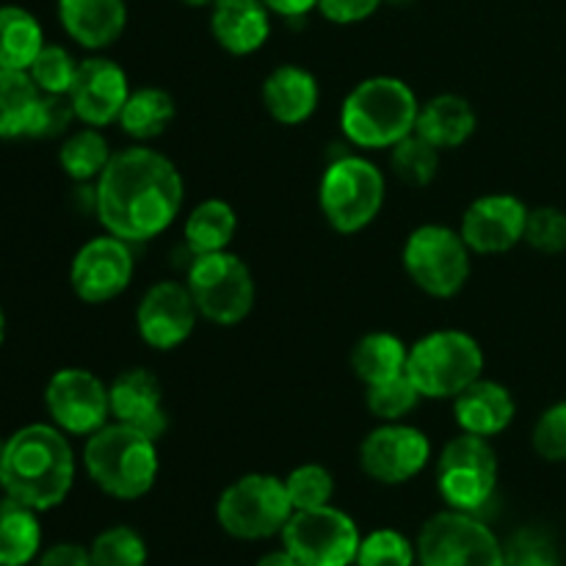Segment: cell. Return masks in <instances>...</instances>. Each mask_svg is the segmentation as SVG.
Here are the masks:
<instances>
[{
  "label": "cell",
  "instance_id": "cell-1",
  "mask_svg": "<svg viewBox=\"0 0 566 566\" xmlns=\"http://www.w3.org/2000/svg\"><path fill=\"white\" fill-rule=\"evenodd\" d=\"M186 182L175 160L149 147L116 149L94 182V213L105 232L127 243L164 235L175 224Z\"/></svg>",
  "mask_w": 566,
  "mask_h": 566
},
{
  "label": "cell",
  "instance_id": "cell-2",
  "mask_svg": "<svg viewBox=\"0 0 566 566\" xmlns=\"http://www.w3.org/2000/svg\"><path fill=\"white\" fill-rule=\"evenodd\" d=\"M75 484V453L70 434L53 423H31L6 437L0 453V490L14 501L50 512Z\"/></svg>",
  "mask_w": 566,
  "mask_h": 566
},
{
  "label": "cell",
  "instance_id": "cell-3",
  "mask_svg": "<svg viewBox=\"0 0 566 566\" xmlns=\"http://www.w3.org/2000/svg\"><path fill=\"white\" fill-rule=\"evenodd\" d=\"M420 103L401 77L376 75L357 83L340 105V127L348 144L363 149H392L415 133Z\"/></svg>",
  "mask_w": 566,
  "mask_h": 566
},
{
  "label": "cell",
  "instance_id": "cell-4",
  "mask_svg": "<svg viewBox=\"0 0 566 566\" xmlns=\"http://www.w3.org/2000/svg\"><path fill=\"white\" fill-rule=\"evenodd\" d=\"M83 464L94 486L116 501H138L147 495L160 468L153 437L116 420L86 437Z\"/></svg>",
  "mask_w": 566,
  "mask_h": 566
},
{
  "label": "cell",
  "instance_id": "cell-5",
  "mask_svg": "<svg viewBox=\"0 0 566 566\" xmlns=\"http://www.w3.org/2000/svg\"><path fill=\"white\" fill-rule=\"evenodd\" d=\"M387 182L374 160L346 153L326 166L318 186V205L326 224L343 235L374 224L385 205Z\"/></svg>",
  "mask_w": 566,
  "mask_h": 566
},
{
  "label": "cell",
  "instance_id": "cell-6",
  "mask_svg": "<svg viewBox=\"0 0 566 566\" xmlns=\"http://www.w3.org/2000/svg\"><path fill=\"white\" fill-rule=\"evenodd\" d=\"M484 374L479 340L462 329H437L409 346L407 376L423 398H457Z\"/></svg>",
  "mask_w": 566,
  "mask_h": 566
},
{
  "label": "cell",
  "instance_id": "cell-7",
  "mask_svg": "<svg viewBox=\"0 0 566 566\" xmlns=\"http://www.w3.org/2000/svg\"><path fill=\"white\" fill-rule=\"evenodd\" d=\"M216 517L232 539L260 542L282 534L293 517V503L285 481L269 473H249L221 492Z\"/></svg>",
  "mask_w": 566,
  "mask_h": 566
},
{
  "label": "cell",
  "instance_id": "cell-8",
  "mask_svg": "<svg viewBox=\"0 0 566 566\" xmlns=\"http://www.w3.org/2000/svg\"><path fill=\"white\" fill-rule=\"evenodd\" d=\"M186 285L199 315L216 326H235L254 307V276L232 252L199 254L186 271Z\"/></svg>",
  "mask_w": 566,
  "mask_h": 566
},
{
  "label": "cell",
  "instance_id": "cell-9",
  "mask_svg": "<svg viewBox=\"0 0 566 566\" xmlns=\"http://www.w3.org/2000/svg\"><path fill=\"white\" fill-rule=\"evenodd\" d=\"M403 271L429 296L451 298L468 285L470 247L451 227L423 224L403 243Z\"/></svg>",
  "mask_w": 566,
  "mask_h": 566
},
{
  "label": "cell",
  "instance_id": "cell-10",
  "mask_svg": "<svg viewBox=\"0 0 566 566\" xmlns=\"http://www.w3.org/2000/svg\"><path fill=\"white\" fill-rule=\"evenodd\" d=\"M506 551L490 525L468 512L434 514L418 536L420 566H503Z\"/></svg>",
  "mask_w": 566,
  "mask_h": 566
},
{
  "label": "cell",
  "instance_id": "cell-11",
  "mask_svg": "<svg viewBox=\"0 0 566 566\" xmlns=\"http://www.w3.org/2000/svg\"><path fill=\"white\" fill-rule=\"evenodd\" d=\"M437 486L442 501L457 512L475 514L484 509L497 486V453L490 440L462 431L446 442L437 464Z\"/></svg>",
  "mask_w": 566,
  "mask_h": 566
},
{
  "label": "cell",
  "instance_id": "cell-12",
  "mask_svg": "<svg viewBox=\"0 0 566 566\" xmlns=\"http://www.w3.org/2000/svg\"><path fill=\"white\" fill-rule=\"evenodd\" d=\"M280 536L302 566H352L363 542L357 523L335 506L293 512Z\"/></svg>",
  "mask_w": 566,
  "mask_h": 566
},
{
  "label": "cell",
  "instance_id": "cell-13",
  "mask_svg": "<svg viewBox=\"0 0 566 566\" xmlns=\"http://www.w3.org/2000/svg\"><path fill=\"white\" fill-rule=\"evenodd\" d=\"M50 423L70 437H92L111 418L108 387L86 368H61L44 387Z\"/></svg>",
  "mask_w": 566,
  "mask_h": 566
},
{
  "label": "cell",
  "instance_id": "cell-14",
  "mask_svg": "<svg viewBox=\"0 0 566 566\" xmlns=\"http://www.w3.org/2000/svg\"><path fill=\"white\" fill-rule=\"evenodd\" d=\"M133 271L130 243L105 232L77 249L70 265V285L81 302L105 304L127 291Z\"/></svg>",
  "mask_w": 566,
  "mask_h": 566
},
{
  "label": "cell",
  "instance_id": "cell-15",
  "mask_svg": "<svg viewBox=\"0 0 566 566\" xmlns=\"http://www.w3.org/2000/svg\"><path fill=\"white\" fill-rule=\"evenodd\" d=\"M429 437L401 420L381 423L359 446V464H363L365 475L387 486L412 481L429 464Z\"/></svg>",
  "mask_w": 566,
  "mask_h": 566
},
{
  "label": "cell",
  "instance_id": "cell-16",
  "mask_svg": "<svg viewBox=\"0 0 566 566\" xmlns=\"http://www.w3.org/2000/svg\"><path fill=\"white\" fill-rule=\"evenodd\" d=\"M199 310L186 282L160 280L149 287L136 307V326L142 340L158 352L182 346L197 329Z\"/></svg>",
  "mask_w": 566,
  "mask_h": 566
},
{
  "label": "cell",
  "instance_id": "cell-17",
  "mask_svg": "<svg viewBox=\"0 0 566 566\" xmlns=\"http://www.w3.org/2000/svg\"><path fill=\"white\" fill-rule=\"evenodd\" d=\"M130 92L127 72L116 61L105 59V55H92L77 64V75L66 97L75 108L77 122L92 127H108L111 122H119Z\"/></svg>",
  "mask_w": 566,
  "mask_h": 566
},
{
  "label": "cell",
  "instance_id": "cell-18",
  "mask_svg": "<svg viewBox=\"0 0 566 566\" xmlns=\"http://www.w3.org/2000/svg\"><path fill=\"white\" fill-rule=\"evenodd\" d=\"M528 208L514 193H486L462 216V238L475 254H503L525 238Z\"/></svg>",
  "mask_w": 566,
  "mask_h": 566
},
{
  "label": "cell",
  "instance_id": "cell-19",
  "mask_svg": "<svg viewBox=\"0 0 566 566\" xmlns=\"http://www.w3.org/2000/svg\"><path fill=\"white\" fill-rule=\"evenodd\" d=\"M111 418L153 437L155 442L169 429L160 379L147 368H127L111 381Z\"/></svg>",
  "mask_w": 566,
  "mask_h": 566
},
{
  "label": "cell",
  "instance_id": "cell-20",
  "mask_svg": "<svg viewBox=\"0 0 566 566\" xmlns=\"http://www.w3.org/2000/svg\"><path fill=\"white\" fill-rule=\"evenodd\" d=\"M210 33L232 55H252L269 42L271 11L263 0H213Z\"/></svg>",
  "mask_w": 566,
  "mask_h": 566
},
{
  "label": "cell",
  "instance_id": "cell-21",
  "mask_svg": "<svg viewBox=\"0 0 566 566\" xmlns=\"http://www.w3.org/2000/svg\"><path fill=\"white\" fill-rule=\"evenodd\" d=\"M514 415H517V403H514L509 387H503L501 381L484 379V376L453 398V418H457L459 429L475 437H486V440L506 431Z\"/></svg>",
  "mask_w": 566,
  "mask_h": 566
},
{
  "label": "cell",
  "instance_id": "cell-22",
  "mask_svg": "<svg viewBox=\"0 0 566 566\" xmlns=\"http://www.w3.org/2000/svg\"><path fill=\"white\" fill-rule=\"evenodd\" d=\"M59 20L86 50H105L125 33V0H59Z\"/></svg>",
  "mask_w": 566,
  "mask_h": 566
},
{
  "label": "cell",
  "instance_id": "cell-23",
  "mask_svg": "<svg viewBox=\"0 0 566 566\" xmlns=\"http://www.w3.org/2000/svg\"><path fill=\"white\" fill-rule=\"evenodd\" d=\"M318 103V81L304 66L282 64L263 81V105L280 125H302L315 114Z\"/></svg>",
  "mask_w": 566,
  "mask_h": 566
},
{
  "label": "cell",
  "instance_id": "cell-24",
  "mask_svg": "<svg viewBox=\"0 0 566 566\" xmlns=\"http://www.w3.org/2000/svg\"><path fill=\"white\" fill-rule=\"evenodd\" d=\"M475 111L459 94H437L426 99L418 111L415 133L434 144L437 149H457L475 133Z\"/></svg>",
  "mask_w": 566,
  "mask_h": 566
},
{
  "label": "cell",
  "instance_id": "cell-25",
  "mask_svg": "<svg viewBox=\"0 0 566 566\" xmlns=\"http://www.w3.org/2000/svg\"><path fill=\"white\" fill-rule=\"evenodd\" d=\"M42 547L36 509L0 495V566H28Z\"/></svg>",
  "mask_w": 566,
  "mask_h": 566
},
{
  "label": "cell",
  "instance_id": "cell-26",
  "mask_svg": "<svg viewBox=\"0 0 566 566\" xmlns=\"http://www.w3.org/2000/svg\"><path fill=\"white\" fill-rule=\"evenodd\" d=\"M409 348L392 332H368L352 348V370L365 387L381 385L407 374Z\"/></svg>",
  "mask_w": 566,
  "mask_h": 566
},
{
  "label": "cell",
  "instance_id": "cell-27",
  "mask_svg": "<svg viewBox=\"0 0 566 566\" xmlns=\"http://www.w3.org/2000/svg\"><path fill=\"white\" fill-rule=\"evenodd\" d=\"M238 232V216L224 199H205L188 213L182 224V243L193 254L224 252Z\"/></svg>",
  "mask_w": 566,
  "mask_h": 566
},
{
  "label": "cell",
  "instance_id": "cell-28",
  "mask_svg": "<svg viewBox=\"0 0 566 566\" xmlns=\"http://www.w3.org/2000/svg\"><path fill=\"white\" fill-rule=\"evenodd\" d=\"M44 48V31L22 6H0V70H22L33 64Z\"/></svg>",
  "mask_w": 566,
  "mask_h": 566
},
{
  "label": "cell",
  "instance_id": "cell-29",
  "mask_svg": "<svg viewBox=\"0 0 566 566\" xmlns=\"http://www.w3.org/2000/svg\"><path fill=\"white\" fill-rule=\"evenodd\" d=\"M177 105L166 88L160 86H142L133 88L127 97L125 108L119 114V127L130 138L149 142V138L164 136L166 127L175 122Z\"/></svg>",
  "mask_w": 566,
  "mask_h": 566
},
{
  "label": "cell",
  "instance_id": "cell-30",
  "mask_svg": "<svg viewBox=\"0 0 566 566\" xmlns=\"http://www.w3.org/2000/svg\"><path fill=\"white\" fill-rule=\"evenodd\" d=\"M42 92L22 70H0V138H28Z\"/></svg>",
  "mask_w": 566,
  "mask_h": 566
},
{
  "label": "cell",
  "instance_id": "cell-31",
  "mask_svg": "<svg viewBox=\"0 0 566 566\" xmlns=\"http://www.w3.org/2000/svg\"><path fill=\"white\" fill-rule=\"evenodd\" d=\"M111 144L99 127L83 125L81 130L70 133L59 149V164L66 177L75 182H97L103 169L111 160Z\"/></svg>",
  "mask_w": 566,
  "mask_h": 566
},
{
  "label": "cell",
  "instance_id": "cell-32",
  "mask_svg": "<svg viewBox=\"0 0 566 566\" xmlns=\"http://www.w3.org/2000/svg\"><path fill=\"white\" fill-rule=\"evenodd\" d=\"M390 164L398 180L412 188H426L440 171V149L426 142L420 133H409L392 147Z\"/></svg>",
  "mask_w": 566,
  "mask_h": 566
},
{
  "label": "cell",
  "instance_id": "cell-33",
  "mask_svg": "<svg viewBox=\"0 0 566 566\" xmlns=\"http://www.w3.org/2000/svg\"><path fill=\"white\" fill-rule=\"evenodd\" d=\"M420 398L423 396H420V390L407 374L396 376L390 381H381V385L365 387V407L381 423H398V420H403L418 407Z\"/></svg>",
  "mask_w": 566,
  "mask_h": 566
},
{
  "label": "cell",
  "instance_id": "cell-34",
  "mask_svg": "<svg viewBox=\"0 0 566 566\" xmlns=\"http://www.w3.org/2000/svg\"><path fill=\"white\" fill-rule=\"evenodd\" d=\"M92 566H147V545L127 525L103 531L88 547Z\"/></svg>",
  "mask_w": 566,
  "mask_h": 566
},
{
  "label": "cell",
  "instance_id": "cell-35",
  "mask_svg": "<svg viewBox=\"0 0 566 566\" xmlns=\"http://www.w3.org/2000/svg\"><path fill=\"white\" fill-rule=\"evenodd\" d=\"M77 64L81 61L72 59L70 50L61 48V44L44 42L33 64L28 66V75H31V81L36 83L42 94H70L72 81L77 75Z\"/></svg>",
  "mask_w": 566,
  "mask_h": 566
},
{
  "label": "cell",
  "instance_id": "cell-36",
  "mask_svg": "<svg viewBox=\"0 0 566 566\" xmlns=\"http://www.w3.org/2000/svg\"><path fill=\"white\" fill-rule=\"evenodd\" d=\"M287 497L293 503V512H304V509H321L329 506L332 495H335V479L324 464H298L291 470L285 479Z\"/></svg>",
  "mask_w": 566,
  "mask_h": 566
},
{
  "label": "cell",
  "instance_id": "cell-37",
  "mask_svg": "<svg viewBox=\"0 0 566 566\" xmlns=\"http://www.w3.org/2000/svg\"><path fill=\"white\" fill-rule=\"evenodd\" d=\"M357 566H415V547L398 531L379 528L359 542Z\"/></svg>",
  "mask_w": 566,
  "mask_h": 566
},
{
  "label": "cell",
  "instance_id": "cell-38",
  "mask_svg": "<svg viewBox=\"0 0 566 566\" xmlns=\"http://www.w3.org/2000/svg\"><path fill=\"white\" fill-rule=\"evenodd\" d=\"M525 243L542 254L566 252V213L562 208H534L528 210V224H525Z\"/></svg>",
  "mask_w": 566,
  "mask_h": 566
},
{
  "label": "cell",
  "instance_id": "cell-39",
  "mask_svg": "<svg viewBox=\"0 0 566 566\" xmlns=\"http://www.w3.org/2000/svg\"><path fill=\"white\" fill-rule=\"evenodd\" d=\"M534 451L545 462H566V401L553 403L534 426Z\"/></svg>",
  "mask_w": 566,
  "mask_h": 566
},
{
  "label": "cell",
  "instance_id": "cell-40",
  "mask_svg": "<svg viewBox=\"0 0 566 566\" xmlns=\"http://www.w3.org/2000/svg\"><path fill=\"white\" fill-rule=\"evenodd\" d=\"M75 119V108H72L66 94H42V99H39L36 105V114H33L28 138L70 136V127Z\"/></svg>",
  "mask_w": 566,
  "mask_h": 566
},
{
  "label": "cell",
  "instance_id": "cell-41",
  "mask_svg": "<svg viewBox=\"0 0 566 566\" xmlns=\"http://www.w3.org/2000/svg\"><path fill=\"white\" fill-rule=\"evenodd\" d=\"M385 0H318V11L335 25H354L374 14Z\"/></svg>",
  "mask_w": 566,
  "mask_h": 566
},
{
  "label": "cell",
  "instance_id": "cell-42",
  "mask_svg": "<svg viewBox=\"0 0 566 566\" xmlns=\"http://www.w3.org/2000/svg\"><path fill=\"white\" fill-rule=\"evenodd\" d=\"M36 566H92V553L75 542H59L39 556Z\"/></svg>",
  "mask_w": 566,
  "mask_h": 566
},
{
  "label": "cell",
  "instance_id": "cell-43",
  "mask_svg": "<svg viewBox=\"0 0 566 566\" xmlns=\"http://www.w3.org/2000/svg\"><path fill=\"white\" fill-rule=\"evenodd\" d=\"M269 6L271 14L287 17V20H296V17H304L307 11L318 9V0H263Z\"/></svg>",
  "mask_w": 566,
  "mask_h": 566
},
{
  "label": "cell",
  "instance_id": "cell-44",
  "mask_svg": "<svg viewBox=\"0 0 566 566\" xmlns=\"http://www.w3.org/2000/svg\"><path fill=\"white\" fill-rule=\"evenodd\" d=\"M254 566H302V564H298L296 558L291 556V553L282 551V553H269V556L260 558V562Z\"/></svg>",
  "mask_w": 566,
  "mask_h": 566
},
{
  "label": "cell",
  "instance_id": "cell-45",
  "mask_svg": "<svg viewBox=\"0 0 566 566\" xmlns=\"http://www.w3.org/2000/svg\"><path fill=\"white\" fill-rule=\"evenodd\" d=\"M3 340H6V313L3 307H0V346H3Z\"/></svg>",
  "mask_w": 566,
  "mask_h": 566
},
{
  "label": "cell",
  "instance_id": "cell-46",
  "mask_svg": "<svg viewBox=\"0 0 566 566\" xmlns=\"http://www.w3.org/2000/svg\"><path fill=\"white\" fill-rule=\"evenodd\" d=\"M182 3H188V6H210V3H213V0H182Z\"/></svg>",
  "mask_w": 566,
  "mask_h": 566
},
{
  "label": "cell",
  "instance_id": "cell-47",
  "mask_svg": "<svg viewBox=\"0 0 566 566\" xmlns=\"http://www.w3.org/2000/svg\"><path fill=\"white\" fill-rule=\"evenodd\" d=\"M385 3H396V6H407V3H412V0H385Z\"/></svg>",
  "mask_w": 566,
  "mask_h": 566
},
{
  "label": "cell",
  "instance_id": "cell-48",
  "mask_svg": "<svg viewBox=\"0 0 566 566\" xmlns=\"http://www.w3.org/2000/svg\"><path fill=\"white\" fill-rule=\"evenodd\" d=\"M503 566H525V564H517V562H506V558H503Z\"/></svg>",
  "mask_w": 566,
  "mask_h": 566
},
{
  "label": "cell",
  "instance_id": "cell-49",
  "mask_svg": "<svg viewBox=\"0 0 566 566\" xmlns=\"http://www.w3.org/2000/svg\"><path fill=\"white\" fill-rule=\"evenodd\" d=\"M3 442H6V440H0V453H3Z\"/></svg>",
  "mask_w": 566,
  "mask_h": 566
}]
</instances>
